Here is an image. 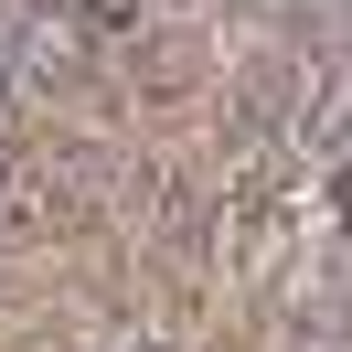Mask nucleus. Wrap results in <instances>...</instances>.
Masks as SVG:
<instances>
[{"mask_svg":"<svg viewBox=\"0 0 352 352\" xmlns=\"http://www.w3.org/2000/svg\"><path fill=\"white\" fill-rule=\"evenodd\" d=\"M342 214H352V171H342Z\"/></svg>","mask_w":352,"mask_h":352,"instance_id":"obj_1","label":"nucleus"}]
</instances>
